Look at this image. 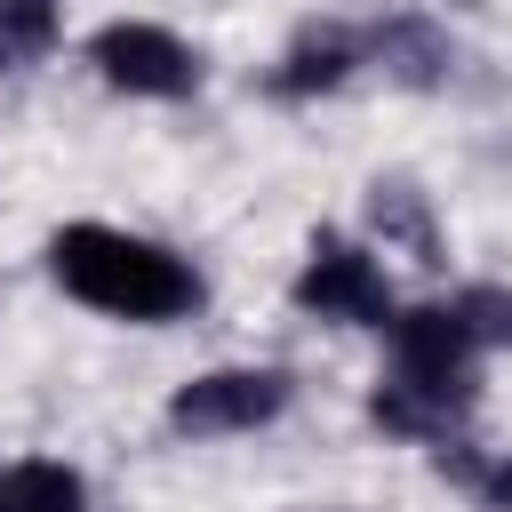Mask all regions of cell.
<instances>
[{"label": "cell", "mask_w": 512, "mask_h": 512, "mask_svg": "<svg viewBox=\"0 0 512 512\" xmlns=\"http://www.w3.org/2000/svg\"><path fill=\"white\" fill-rule=\"evenodd\" d=\"M48 272L64 280V296L112 312V320H184L200 304V280L184 256H168L160 240H136L120 224H64L48 240Z\"/></svg>", "instance_id": "1"}, {"label": "cell", "mask_w": 512, "mask_h": 512, "mask_svg": "<svg viewBox=\"0 0 512 512\" xmlns=\"http://www.w3.org/2000/svg\"><path fill=\"white\" fill-rule=\"evenodd\" d=\"M288 368H208L192 384H176L168 400V424L184 440H224V432H256L288 408Z\"/></svg>", "instance_id": "2"}, {"label": "cell", "mask_w": 512, "mask_h": 512, "mask_svg": "<svg viewBox=\"0 0 512 512\" xmlns=\"http://www.w3.org/2000/svg\"><path fill=\"white\" fill-rule=\"evenodd\" d=\"M88 64H96L112 88H128V96H160V104H176V96L200 88V56H192L168 24H152V16H120V24H104V32L88 40Z\"/></svg>", "instance_id": "3"}, {"label": "cell", "mask_w": 512, "mask_h": 512, "mask_svg": "<svg viewBox=\"0 0 512 512\" xmlns=\"http://www.w3.org/2000/svg\"><path fill=\"white\" fill-rule=\"evenodd\" d=\"M296 304L320 312V320H344V328H384L392 320V288H384L376 256L352 248V240H336V232L312 240V256L296 272Z\"/></svg>", "instance_id": "4"}, {"label": "cell", "mask_w": 512, "mask_h": 512, "mask_svg": "<svg viewBox=\"0 0 512 512\" xmlns=\"http://www.w3.org/2000/svg\"><path fill=\"white\" fill-rule=\"evenodd\" d=\"M472 352H480V344L464 336L456 304H416V312H392V376L472 392Z\"/></svg>", "instance_id": "5"}, {"label": "cell", "mask_w": 512, "mask_h": 512, "mask_svg": "<svg viewBox=\"0 0 512 512\" xmlns=\"http://www.w3.org/2000/svg\"><path fill=\"white\" fill-rule=\"evenodd\" d=\"M0 512H88V480L56 456L0 464Z\"/></svg>", "instance_id": "6"}, {"label": "cell", "mask_w": 512, "mask_h": 512, "mask_svg": "<svg viewBox=\"0 0 512 512\" xmlns=\"http://www.w3.org/2000/svg\"><path fill=\"white\" fill-rule=\"evenodd\" d=\"M352 64H360V40H352L344 24H312V32H304V40L280 56L272 88H280V96H312V88H336Z\"/></svg>", "instance_id": "7"}, {"label": "cell", "mask_w": 512, "mask_h": 512, "mask_svg": "<svg viewBox=\"0 0 512 512\" xmlns=\"http://www.w3.org/2000/svg\"><path fill=\"white\" fill-rule=\"evenodd\" d=\"M368 224H376L384 248H408L416 264H440V232H432V208H424L416 184H376L368 192Z\"/></svg>", "instance_id": "8"}, {"label": "cell", "mask_w": 512, "mask_h": 512, "mask_svg": "<svg viewBox=\"0 0 512 512\" xmlns=\"http://www.w3.org/2000/svg\"><path fill=\"white\" fill-rule=\"evenodd\" d=\"M376 56H384L400 80H416V88H432V80L448 72V40H440L432 24H416V16L384 24V32H376Z\"/></svg>", "instance_id": "9"}, {"label": "cell", "mask_w": 512, "mask_h": 512, "mask_svg": "<svg viewBox=\"0 0 512 512\" xmlns=\"http://www.w3.org/2000/svg\"><path fill=\"white\" fill-rule=\"evenodd\" d=\"M56 48V0H0V64H32Z\"/></svg>", "instance_id": "10"}, {"label": "cell", "mask_w": 512, "mask_h": 512, "mask_svg": "<svg viewBox=\"0 0 512 512\" xmlns=\"http://www.w3.org/2000/svg\"><path fill=\"white\" fill-rule=\"evenodd\" d=\"M456 320H464V336L488 352V344H512V288H496V280H480V288H464L456 296Z\"/></svg>", "instance_id": "11"}, {"label": "cell", "mask_w": 512, "mask_h": 512, "mask_svg": "<svg viewBox=\"0 0 512 512\" xmlns=\"http://www.w3.org/2000/svg\"><path fill=\"white\" fill-rule=\"evenodd\" d=\"M472 488H480V504H488V512H512V456H504V464H488Z\"/></svg>", "instance_id": "12"}]
</instances>
